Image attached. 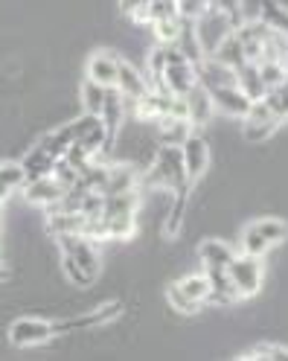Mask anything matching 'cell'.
<instances>
[{"instance_id": "cell-26", "label": "cell", "mask_w": 288, "mask_h": 361, "mask_svg": "<svg viewBox=\"0 0 288 361\" xmlns=\"http://www.w3.org/2000/svg\"><path fill=\"white\" fill-rule=\"evenodd\" d=\"M213 56H215L221 64L233 67V71H239V67L248 61V56H245V47H242V41L236 38V32H230L225 41H221V47H218Z\"/></svg>"}, {"instance_id": "cell-16", "label": "cell", "mask_w": 288, "mask_h": 361, "mask_svg": "<svg viewBox=\"0 0 288 361\" xmlns=\"http://www.w3.org/2000/svg\"><path fill=\"white\" fill-rule=\"evenodd\" d=\"M184 99H187V114H189V123H192V126L210 123L215 105H213L210 90H207L201 82H195V85L187 90V94H184Z\"/></svg>"}, {"instance_id": "cell-14", "label": "cell", "mask_w": 288, "mask_h": 361, "mask_svg": "<svg viewBox=\"0 0 288 361\" xmlns=\"http://www.w3.org/2000/svg\"><path fill=\"white\" fill-rule=\"evenodd\" d=\"M210 97H213L215 111H221V114H227V117H245L248 111H251V105H253V102L239 90V85L215 87V90H210Z\"/></svg>"}, {"instance_id": "cell-4", "label": "cell", "mask_w": 288, "mask_h": 361, "mask_svg": "<svg viewBox=\"0 0 288 361\" xmlns=\"http://www.w3.org/2000/svg\"><path fill=\"white\" fill-rule=\"evenodd\" d=\"M227 274H230V283L236 288L239 300L253 298L262 288V257H253V254H245V251L236 254L227 265Z\"/></svg>"}, {"instance_id": "cell-27", "label": "cell", "mask_w": 288, "mask_h": 361, "mask_svg": "<svg viewBox=\"0 0 288 361\" xmlns=\"http://www.w3.org/2000/svg\"><path fill=\"white\" fill-rule=\"evenodd\" d=\"M259 20L268 24L277 32H288V9L280 6L277 0H262L259 4Z\"/></svg>"}, {"instance_id": "cell-18", "label": "cell", "mask_w": 288, "mask_h": 361, "mask_svg": "<svg viewBox=\"0 0 288 361\" xmlns=\"http://www.w3.org/2000/svg\"><path fill=\"white\" fill-rule=\"evenodd\" d=\"M154 123H158V143L161 146H184V140L195 128L187 117H161Z\"/></svg>"}, {"instance_id": "cell-41", "label": "cell", "mask_w": 288, "mask_h": 361, "mask_svg": "<svg viewBox=\"0 0 288 361\" xmlns=\"http://www.w3.org/2000/svg\"><path fill=\"white\" fill-rule=\"evenodd\" d=\"M285 38H288V32H285Z\"/></svg>"}, {"instance_id": "cell-11", "label": "cell", "mask_w": 288, "mask_h": 361, "mask_svg": "<svg viewBox=\"0 0 288 361\" xmlns=\"http://www.w3.org/2000/svg\"><path fill=\"white\" fill-rule=\"evenodd\" d=\"M236 32V38L242 41V47H245V56H248V61H262V44H265V38H268V32H271V27L268 24H262V20L256 18V20H242V24L233 30Z\"/></svg>"}, {"instance_id": "cell-23", "label": "cell", "mask_w": 288, "mask_h": 361, "mask_svg": "<svg viewBox=\"0 0 288 361\" xmlns=\"http://www.w3.org/2000/svg\"><path fill=\"white\" fill-rule=\"evenodd\" d=\"M140 178L134 169L128 166H108V180H105V190L102 195H114V192H128V190H137Z\"/></svg>"}, {"instance_id": "cell-6", "label": "cell", "mask_w": 288, "mask_h": 361, "mask_svg": "<svg viewBox=\"0 0 288 361\" xmlns=\"http://www.w3.org/2000/svg\"><path fill=\"white\" fill-rule=\"evenodd\" d=\"M56 242H58V251L61 254H70L94 280L99 277V265L102 262H99V251L94 247V239H87L82 233H68V236H58Z\"/></svg>"}, {"instance_id": "cell-21", "label": "cell", "mask_w": 288, "mask_h": 361, "mask_svg": "<svg viewBox=\"0 0 288 361\" xmlns=\"http://www.w3.org/2000/svg\"><path fill=\"white\" fill-rule=\"evenodd\" d=\"M20 166H24V175L27 180H38L44 175H53V166H56V157L50 152H44L38 143L24 154V161H20Z\"/></svg>"}, {"instance_id": "cell-5", "label": "cell", "mask_w": 288, "mask_h": 361, "mask_svg": "<svg viewBox=\"0 0 288 361\" xmlns=\"http://www.w3.org/2000/svg\"><path fill=\"white\" fill-rule=\"evenodd\" d=\"M245 123H242V137H245L248 143H262V140H268L271 134L280 128V117L274 114V111L268 108V102L259 99L251 105V111L245 117H242Z\"/></svg>"}, {"instance_id": "cell-9", "label": "cell", "mask_w": 288, "mask_h": 361, "mask_svg": "<svg viewBox=\"0 0 288 361\" xmlns=\"http://www.w3.org/2000/svg\"><path fill=\"white\" fill-rule=\"evenodd\" d=\"M99 120L108 131V143L117 146V137H120V128H123V120H125V97L120 94V87H108L105 90V105L99 111Z\"/></svg>"}, {"instance_id": "cell-24", "label": "cell", "mask_w": 288, "mask_h": 361, "mask_svg": "<svg viewBox=\"0 0 288 361\" xmlns=\"http://www.w3.org/2000/svg\"><path fill=\"white\" fill-rule=\"evenodd\" d=\"M187 201H189V190L172 192L169 216H166V224H163V233H166V236H178V233H181V228H184V216H187Z\"/></svg>"}, {"instance_id": "cell-33", "label": "cell", "mask_w": 288, "mask_h": 361, "mask_svg": "<svg viewBox=\"0 0 288 361\" xmlns=\"http://www.w3.org/2000/svg\"><path fill=\"white\" fill-rule=\"evenodd\" d=\"M253 228H256L265 239H268L271 245L288 239V224H285L282 219H259V221H253Z\"/></svg>"}, {"instance_id": "cell-37", "label": "cell", "mask_w": 288, "mask_h": 361, "mask_svg": "<svg viewBox=\"0 0 288 361\" xmlns=\"http://www.w3.org/2000/svg\"><path fill=\"white\" fill-rule=\"evenodd\" d=\"M213 6V0H178V9H181V18H198L201 12H207Z\"/></svg>"}, {"instance_id": "cell-8", "label": "cell", "mask_w": 288, "mask_h": 361, "mask_svg": "<svg viewBox=\"0 0 288 361\" xmlns=\"http://www.w3.org/2000/svg\"><path fill=\"white\" fill-rule=\"evenodd\" d=\"M123 314V303L120 300H111L105 303L102 309H94V312H84L79 318H70V321H61V324H53L56 332H82V329H91V326H102L108 321H114Z\"/></svg>"}, {"instance_id": "cell-2", "label": "cell", "mask_w": 288, "mask_h": 361, "mask_svg": "<svg viewBox=\"0 0 288 361\" xmlns=\"http://www.w3.org/2000/svg\"><path fill=\"white\" fill-rule=\"evenodd\" d=\"M210 298V277L207 274H187L178 283H172L166 291V300L172 309H178L181 314L198 312Z\"/></svg>"}, {"instance_id": "cell-19", "label": "cell", "mask_w": 288, "mask_h": 361, "mask_svg": "<svg viewBox=\"0 0 288 361\" xmlns=\"http://www.w3.org/2000/svg\"><path fill=\"white\" fill-rule=\"evenodd\" d=\"M236 85H239V90L251 102H259V99H265V94H268V87H265V82H262V73H259L256 61H245L239 67V71H236Z\"/></svg>"}, {"instance_id": "cell-1", "label": "cell", "mask_w": 288, "mask_h": 361, "mask_svg": "<svg viewBox=\"0 0 288 361\" xmlns=\"http://www.w3.org/2000/svg\"><path fill=\"white\" fill-rule=\"evenodd\" d=\"M143 184L158 187L163 192H178V190H189L192 180L187 178L184 169V157H181V146H161L154 161L149 166V172L143 175Z\"/></svg>"}, {"instance_id": "cell-31", "label": "cell", "mask_w": 288, "mask_h": 361, "mask_svg": "<svg viewBox=\"0 0 288 361\" xmlns=\"http://www.w3.org/2000/svg\"><path fill=\"white\" fill-rule=\"evenodd\" d=\"M242 251H245V254H253V257H265V254L271 251V242L265 239V236L253 228V224H248L245 233H242Z\"/></svg>"}, {"instance_id": "cell-35", "label": "cell", "mask_w": 288, "mask_h": 361, "mask_svg": "<svg viewBox=\"0 0 288 361\" xmlns=\"http://www.w3.org/2000/svg\"><path fill=\"white\" fill-rule=\"evenodd\" d=\"M242 358H268V361H288V347L282 344H256Z\"/></svg>"}, {"instance_id": "cell-13", "label": "cell", "mask_w": 288, "mask_h": 361, "mask_svg": "<svg viewBox=\"0 0 288 361\" xmlns=\"http://www.w3.org/2000/svg\"><path fill=\"white\" fill-rule=\"evenodd\" d=\"M64 192H68V190H64L53 175H44V178H38V180H27V184H24V195H27V201H30V204L44 207V210L53 207L56 201H61Z\"/></svg>"}, {"instance_id": "cell-20", "label": "cell", "mask_w": 288, "mask_h": 361, "mask_svg": "<svg viewBox=\"0 0 288 361\" xmlns=\"http://www.w3.org/2000/svg\"><path fill=\"white\" fill-rule=\"evenodd\" d=\"M233 257H236V251L221 239H204L201 247H198V259H201L204 271L207 268H227Z\"/></svg>"}, {"instance_id": "cell-3", "label": "cell", "mask_w": 288, "mask_h": 361, "mask_svg": "<svg viewBox=\"0 0 288 361\" xmlns=\"http://www.w3.org/2000/svg\"><path fill=\"white\" fill-rule=\"evenodd\" d=\"M233 30H236V20L227 12H221L218 6H210L207 12H201L195 18V35L201 41L204 56H213L221 47V41H225Z\"/></svg>"}, {"instance_id": "cell-29", "label": "cell", "mask_w": 288, "mask_h": 361, "mask_svg": "<svg viewBox=\"0 0 288 361\" xmlns=\"http://www.w3.org/2000/svg\"><path fill=\"white\" fill-rule=\"evenodd\" d=\"M61 271H64V277H68L73 286H79V288H87V286H94L96 280L87 274V271L70 257V254H61Z\"/></svg>"}, {"instance_id": "cell-25", "label": "cell", "mask_w": 288, "mask_h": 361, "mask_svg": "<svg viewBox=\"0 0 288 361\" xmlns=\"http://www.w3.org/2000/svg\"><path fill=\"white\" fill-rule=\"evenodd\" d=\"M27 184V175L20 164H0V201H6L15 190H24Z\"/></svg>"}, {"instance_id": "cell-15", "label": "cell", "mask_w": 288, "mask_h": 361, "mask_svg": "<svg viewBox=\"0 0 288 361\" xmlns=\"http://www.w3.org/2000/svg\"><path fill=\"white\" fill-rule=\"evenodd\" d=\"M117 76H120V59L114 53H94L91 61H87V79L102 85V87H114L117 85Z\"/></svg>"}, {"instance_id": "cell-10", "label": "cell", "mask_w": 288, "mask_h": 361, "mask_svg": "<svg viewBox=\"0 0 288 361\" xmlns=\"http://www.w3.org/2000/svg\"><path fill=\"white\" fill-rule=\"evenodd\" d=\"M181 157H184V169H187V178L189 180H198L204 172H207V166H210V146H207V140L201 137V134H189V137L184 140V146H181Z\"/></svg>"}, {"instance_id": "cell-40", "label": "cell", "mask_w": 288, "mask_h": 361, "mask_svg": "<svg viewBox=\"0 0 288 361\" xmlns=\"http://www.w3.org/2000/svg\"><path fill=\"white\" fill-rule=\"evenodd\" d=\"M6 277H9V271H6V265H4V262H0V283H4Z\"/></svg>"}, {"instance_id": "cell-38", "label": "cell", "mask_w": 288, "mask_h": 361, "mask_svg": "<svg viewBox=\"0 0 288 361\" xmlns=\"http://www.w3.org/2000/svg\"><path fill=\"white\" fill-rule=\"evenodd\" d=\"M213 6H218L221 12H227L236 20V27L242 24V6H239V0H213Z\"/></svg>"}, {"instance_id": "cell-32", "label": "cell", "mask_w": 288, "mask_h": 361, "mask_svg": "<svg viewBox=\"0 0 288 361\" xmlns=\"http://www.w3.org/2000/svg\"><path fill=\"white\" fill-rule=\"evenodd\" d=\"M105 90H108V87H102V85H96V82H91V79L82 85V102H84L87 114H99V111H102V105H105Z\"/></svg>"}, {"instance_id": "cell-39", "label": "cell", "mask_w": 288, "mask_h": 361, "mask_svg": "<svg viewBox=\"0 0 288 361\" xmlns=\"http://www.w3.org/2000/svg\"><path fill=\"white\" fill-rule=\"evenodd\" d=\"M143 6H149V0H120L123 15H134V12L143 9Z\"/></svg>"}, {"instance_id": "cell-7", "label": "cell", "mask_w": 288, "mask_h": 361, "mask_svg": "<svg viewBox=\"0 0 288 361\" xmlns=\"http://www.w3.org/2000/svg\"><path fill=\"white\" fill-rule=\"evenodd\" d=\"M56 335L50 321H41V318H20L9 326V344L12 347H38L44 341H50Z\"/></svg>"}, {"instance_id": "cell-34", "label": "cell", "mask_w": 288, "mask_h": 361, "mask_svg": "<svg viewBox=\"0 0 288 361\" xmlns=\"http://www.w3.org/2000/svg\"><path fill=\"white\" fill-rule=\"evenodd\" d=\"M259 73H262L265 87L274 90L285 82V64L282 61H259Z\"/></svg>"}, {"instance_id": "cell-30", "label": "cell", "mask_w": 288, "mask_h": 361, "mask_svg": "<svg viewBox=\"0 0 288 361\" xmlns=\"http://www.w3.org/2000/svg\"><path fill=\"white\" fill-rule=\"evenodd\" d=\"M181 18L178 0H149V27L158 24V20H175Z\"/></svg>"}, {"instance_id": "cell-28", "label": "cell", "mask_w": 288, "mask_h": 361, "mask_svg": "<svg viewBox=\"0 0 288 361\" xmlns=\"http://www.w3.org/2000/svg\"><path fill=\"white\" fill-rule=\"evenodd\" d=\"M105 221H108V239H131V236L137 233V213L105 216Z\"/></svg>"}, {"instance_id": "cell-22", "label": "cell", "mask_w": 288, "mask_h": 361, "mask_svg": "<svg viewBox=\"0 0 288 361\" xmlns=\"http://www.w3.org/2000/svg\"><path fill=\"white\" fill-rule=\"evenodd\" d=\"M84 216L82 213H68V210H47V231L53 239L68 236V233H82Z\"/></svg>"}, {"instance_id": "cell-12", "label": "cell", "mask_w": 288, "mask_h": 361, "mask_svg": "<svg viewBox=\"0 0 288 361\" xmlns=\"http://www.w3.org/2000/svg\"><path fill=\"white\" fill-rule=\"evenodd\" d=\"M195 73H198V82H201L207 90L236 85V71L227 67V64H221L215 56H204L201 61L195 64Z\"/></svg>"}, {"instance_id": "cell-36", "label": "cell", "mask_w": 288, "mask_h": 361, "mask_svg": "<svg viewBox=\"0 0 288 361\" xmlns=\"http://www.w3.org/2000/svg\"><path fill=\"white\" fill-rule=\"evenodd\" d=\"M154 35H158L161 44H175V38H178V30H181V18L175 20H158V24H151Z\"/></svg>"}, {"instance_id": "cell-17", "label": "cell", "mask_w": 288, "mask_h": 361, "mask_svg": "<svg viewBox=\"0 0 288 361\" xmlns=\"http://www.w3.org/2000/svg\"><path fill=\"white\" fill-rule=\"evenodd\" d=\"M117 87L120 94L125 97V102H137L146 90H149V79L146 73H140L134 64H128L120 59V76H117Z\"/></svg>"}]
</instances>
